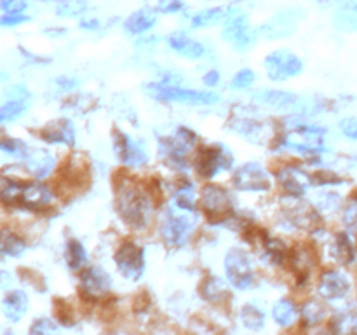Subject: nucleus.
Segmentation results:
<instances>
[{"mask_svg": "<svg viewBox=\"0 0 357 335\" xmlns=\"http://www.w3.org/2000/svg\"><path fill=\"white\" fill-rule=\"evenodd\" d=\"M117 209L129 227L145 229L152 216V201L143 188L126 180L119 185Z\"/></svg>", "mask_w": 357, "mask_h": 335, "instance_id": "nucleus-1", "label": "nucleus"}, {"mask_svg": "<svg viewBox=\"0 0 357 335\" xmlns=\"http://www.w3.org/2000/svg\"><path fill=\"white\" fill-rule=\"evenodd\" d=\"M197 225V216L194 209H185L180 206H173L166 211L160 225L164 241L171 246H181L188 241L190 234Z\"/></svg>", "mask_w": 357, "mask_h": 335, "instance_id": "nucleus-2", "label": "nucleus"}, {"mask_svg": "<svg viewBox=\"0 0 357 335\" xmlns=\"http://www.w3.org/2000/svg\"><path fill=\"white\" fill-rule=\"evenodd\" d=\"M145 89L150 96L162 101H176V103H185V105H215L220 101V94L216 93L181 89V87L173 86V84H166V82L149 84Z\"/></svg>", "mask_w": 357, "mask_h": 335, "instance_id": "nucleus-3", "label": "nucleus"}, {"mask_svg": "<svg viewBox=\"0 0 357 335\" xmlns=\"http://www.w3.org/2000/svg\"><path fill=\"white\" fill-rule=\"evenodd\" d=\"M223 38L237 51H246L257 40V34L248 23V16L239 7H230L222 30Z\"/></svg>", "mask_w": 357, "mask_h": 335, "instance_id": "nucleus-4", "label": "nucleus"}, {"mask_svg": "<svg viewBox=\"0 0 357 335\" xmlns=\"http://www.w3.org/2000/svg\"><path fill=\"white\" fill-rule=\"evenodd\" d=\"M323 133L324 129L312 124L296 126L282 136L281 145L300 154H319L324 150Z\"/></svg>", "mask_w": 357, "mask_h": 335, "instance_id": "nucleus-5", "label": "nucleus"}, {"mask_svg": "<svg viewBox=\"0 0 357 335\" xmlns=\"http://www.w3.org/2000/svg\"><path fill=\"white\" fill-rule=\"evenodd\" d=\"M305 13L300 7H286V9L275 13L267 23L261 27L260 34L268 40H278L293 35L298 28L300 21L303 20Z\"/></svg>", "mask_w": 357, "mask_h": 335, "instance_id": "nucleus-6", "label": "nucleus"}, {"mask_svg": "<svg viewBox=\"0 0 357 335\" xmlns=\"http://www.w3.org/2000/svg\"><path fill=\"white\" fill-rule=\"evenodd\" d=\"M225 272L230 285L237 290H248L255 281L253 265L250 257L239 248H234L225 257Z\"/></svg>", "mask_w": 357, "mask_h": 335, "instance_id": "nucleus-7", "label": "nucleus"}, {"mask_svg": "<svg viewBox=\"0 0 357 335\" xmlns=\"http://www.w3.org/2000/svg\"><path fill=\"white\" fill-rule=\"evenodd\" d=\"M265 70L272 80H286L302 73L303 63L293 52L279 49L265 58Z\"/></svg>", "mask_w": 357, "mask_h": 335, "instance_id": "nucleus-8", "label": "nucleus"}, {"mask_svg": "<svg viewBox=\"0 0 357 335\" xmlns=\"http://www.w3.org/2000/svg\"><path fill=\"white\" fill-rule=\"evenodd\" d=\"M232 163V154L225 145L204 147V149L199 150V156L195 159L197 171L206 178H211L220 171L229 170Z\"/></svg>", "mask_w": 357, "mask_h": 335, "instance_id": "nucleus-9", "label": "nucleus"}, {"mask_svg": "<svg viewBox=\"0 0 357 335\" xmlns=\"http://www.w3.org/2000/svg\"><path fill=\"white\" fill-rule=\"evenodd\" d=\"M195 133L187 128H178L174 136L160 140V154L169 161L173 166H187V150L194 147Z\"/></svg>", "mask_w": 357, "mask_h": 335, "instance_id": "nucleus-10", "label": "nucleus"}, {"mask_svg": "<svg viewBox=\"0 0 357 335\" xmlns=\"http://www.w3.org/2000/svg\"><path fill=\"white\" fill-rule=\"evenodd\" d=\"M255 101L260 105L274 110L282 112H305L309 110V101L296 94L288 93V91H275V89H261L253 94Z\"/></svg>", "mask_w": 357, "mask_h": 335, "instance_id": "nucleus-11", "label": "nucleus"}, {"mask_svg": "<svg viewBox=\"0 0 357 335\" xmlns=\"http://www.w3.org/2000/svg\"><path fill=\"white\" fill-rule=\"evenodd\" d=\"M115 264L124 278H128L129 281H136L142 278L145 271V255L138 244L124 243L115 253Z\"/></svg>", "mask_w": 357, "mask_h": 335, "instance_id": "nucleus-12", "label": "nucleus"}, {"mask_svg": "<svg viewBox=\"0 0 357 335\" xmlns=\"http://www.w3.org/2000/svg\"><path fill=\"white\" fill-rule=\"evenodd\" d=\"M234 185L244 192H264L271 188V178L260 164L248 163L236 170Z\"/></svg>", "mask_w": 357, "mask_h": 335, "instance_id": "nucleus-13", "label": "nucleus"}, {"mask_svg": "<svg viewBox=\"0 0 357 335\" xmlns=\"http://www.w3.org/2000/svg\"><path fill=\"white\" fill-rule=\"evenodd\" d=\"M114 145L119 159L126 166L139 168L143 164H146V161H149V154H146L145 145L142 142H138V140H132L126 133L115 131Z\"/></svg>", "mask_w": 357, "mask_h": 335, "instance_id": "nucleus-14", "label": "nucleus"}, {"mask_svg": "<svg viewBox=\"0 0 357 335\" xmlns=\"http://www.w3.org/2000/svg\"><path fill=\"white\" fill-rule=\"evenodd\" d=\"M112 288V278L101 267H89L80 276V290L89 299H100Z\"/></svg>", "mask_w": 357, "mask_h": 335, "instance_id": "nucleus-15", "label": "nucleus"}, {"mask_svg": "<svg viewBox=\"0 0 357 335\" xmlns=\"http://www.w3.org/2000/svg\"><path fill=\"white\" fill-rule=\"evenodd\" d=\"M202 208L206 209L211 218H216V216H223L230 211L232 208V201H230L229 192L223 191L222 187H216V185H206L202 188L201 195Z\"/></svg>", "mask_w": 357, "mask_h": 335, "instance_id": "nucleus-16", "label": "nucleus"}, {"mask_svg": "<svg viewBox=\"0 0 357 335\" xmlns=\"http://www.w3.org/2000/svg\"><path fill=\"white\" fill-rule=\"evenodd\" d=\"M278 180L284 187V191L288 194L295 195V198H300V195L305 194L309 185L312 184L309 174L296 166H286L282 170H279Z\"/></svg>", "mask_w": 357, "mask_h": 335, "instance_id": "nucleus-17", "label": "nucleus"}, {"mask_svg": "<svg viewBox=\"0 0 357 335\" xmlns=\"http://www.w3.org/2000/svg\"><path fill=\"white\" fill-rule=\"evenodd\" d=\"M351 290V283L342 272L328 271L321 276L319 281V293L328 300L344 299Z\"/></svg>", "mask_w": 357, "mask_h": 335, "instance_id": "nucleus-18", "label": "nucleus"}, {"mask_svg": "<svg viewBox=\"0 0 357 335\" xmlns=\"http://www.w3.org/2000/svg\"><path fill=\"white\" fill-rule=\"evenodd\" d=\"M52 194L44 184L40 181H31V184L23 185V192H21L20 206L28 209H44L45 206L51 204Z\"/></svg>", "mask_w": 357, "mask_h": 335, "instance_id": "nucleus-19", "label": "nucleus"}, {"mask_svg": "<svg viewBox=\"0 0 357 335\" xmlns=\"http://www.w3.org/2000/svg\"><path fill=\"white\" fill-rule=\"evenodd\" d=\"M23 157L26 161L28 171L37 178H45L54 168V157L45 150H26Z\"/></svg>", "mask_w": 357, "mask_h": 335, "instance_id": "nucleus-20", "label": "nucleus"}, {"mask_svg": "<svg viewBox=\"0 0 357 335\" xmlns=\"http://www.w3.org/2000/svg\"><path fill=\"white\" fill-rule=\"evenodd\" d=\"M2 311L6 318L13 323H17L28 311V297L21 290H14L6 295L2 302Z\"/></svg>", "mask_w": 357, "mask_h": 335, "instance_id": "nucleus-21", "label": "nucleus"}, {"mask_svg": "<svg viewBox=\"0 0 357 335\" xmlns=\"http://www.w3.org/2000/svg\"><path fill=\"white\" fill-rule=\"evenodd\" d=\"M42 138L49 143H66V145H72L75 142V129H73L72 122L61 119V121L51 122L42 131Z\"/></svg>", "mask_w": 357, "mask_h": 335, "instance_id": "nucleus-22", "label": "nucleus"}, {"mask_svg": "<svg viewBox=\"0 0 357 335\" xmlns=\"http://www.w3.org/2000/svg\"><path fill=\"white\" fill-rule=\"evenodd\" d=\"M167 44H169V47L173 49V51H176L178 54L185 56V58L188 59H199L206 54L204 45L197 40H192L187 35H171V37L167 38Z\"/></svg>", "mask_w": 357, "mask_h": 335, "instance_id": "nucleus-23", "label": "nucleus"}, {"mask_svg": "<svg viewBox=\"0 0 357 335\" xmlns=\"http://www.w3.org/2000/svg\"><path fill=\"white\" fill-rule=\"evenodd\" d=\"M157 23V13L153 9H139L136 13H132L131 16L126 20L124 23V30L131 35H139L149 31L153 24Z\"/></svg>", "mask_w": 357, "mask_h": 335, "instance_id": "nucleus-24", "label": "nucleus"}, {"mask_svg": "<svg viewBox=\"0 0 357 335\" xmlns=\"http://www.w3.org/2000/svg\"><path fill=\"white\" fill-rule=\"evenodd\" d=\"M333 24L342 31H357V0H344L333 16Z\"/></svg>", "mask_w": 357, "mask_h": 335, "instance_id": "nucleus-25", "label": "nucleus"}, {"mask_svg": "<svg viewBox=\"0 0 357 335\" xmlns=\"http://www.w3.org/2000/svg\"><path fill=\"white\" fill-rule=\"evenodd\" d=\"M232 129L236 133H239L241 136L244 138L251 140V142H257V140H264L265 138V124L264 122L253 121V119H237L234 122Z\"/></svg>", "mask_w": 357, "mask_h": 335, "instance_id": "nucleus-26", "label": "nucleus"}, {"mask_svg": "<svg viewBox=\"0 0 357 335\" xmlns=\"http://www.w3.org/2000/svg\"><path fill=\"white\" fill-rule=\"evenodd\" d=\"M23 185L24 184L14 180V178L0 177V201L7 206L20 204L21 192H23Z\"/></svg>", "mask_w": 357, "mask_h": 335, "instance_id": "nucleus-27", "label": "nucleus"}, {"mask_svg": "<svg viewBox=\"0 0 357 335\" xmlns=\"http://www.w3.org/2000/svg\"><path fill=\"white\" fill-rule=\"evenodd\" d=\"M26 250V244L13 230H2L0 232V253L6 257H20Z\"/></svg>", "mask_w": 357, "mask_h": 335, "instance_id": "nucleus-28", "label": "nucleus"}, {"mask_svg": "<svg viewBox=\"0 0 357 335\" xmlns=\"http://www.w3.org/2000/svg\"><path fill=\"white\" fill-rule=\"evenodd\" d=\"M272 316H274L275 323L281 325V327H291L296 321V318H298V311H296L295 304L291 300L282 299L274 306Z\"/></svg>", "mask_w": 357, "mask_h": 335, "instance_id": "nucleus-29", "label": "nucleus"}, {"mask_svg": "<svg viewBox=\"0 0 357 335\" xmlns=\"http://www.w3.org/2000/svg\"><path fill=\"white\" fill-rule=\"evenodd\" d=\"M227 13H229V9H225V7H211V9L199 10V13L194 14V17H192V27H211V24H216L222 20H225Z\"/></svg>", "mask_w": 357, "mask_h": 335, "instance_id": "nucleus-30", "label": "nucleus"}, {"mask_svg": "<svg viewBox=\"0 0 357 335\" xmlns=\"http://www.w3.org/2000/svg\"><path fill=\"white\" fill-rule=\"evenodd\" d=\"M201 292H202V297H204L206 300H209V302H220V300H223L227 295H229V290H227L225 283L218 278L206 279Z\"/></svg>", "mask_w": 357, "mask_h": 335, "instance_id": "nucleus-31", "label": "nucleus"}, {"mask_svg": "<svg viewBox=\"0 0 357 335\" xmlns=\"http://www.w3.org/2000/svg\"><path fill=\"white\" fill-rule=\"evenodd\" d=\"M333 255L338 262H342V264H351V262L354 260V246H352L347 234H338V236L335 237Z\"/></svg>", "mask_w": 357, "mask_h": 335, "instance_id": "nucleus-32", "label": "nucleus"}, {"mask_svg": "<svg viewBox=\"0 0 357 335\" xmlns=\"http://www.w3.org/2000/svg\"><path fill=\"white\" fill-rule=\"evenodd\" d=\"M241 321L244 323V327L251 328V330H260L265 325V314L264 311L258 309L253 304H248L241 311Z\"/></svg>", "mask_w": 357, "mask_h": 335, "instance_id": "nucleus-33", "label": "nucleus"}, {"mask_svg": "<svg viewBox=\"0 0 357 335\" xmlns=\"http://www.w3.org/2000/svg\"><path fill=\"white\" fill-rule=\"evenodd\" d=\"M302 316H303V325L307 327H312V325L321 323L326 316V307L323 304H319L317 300H310L303 306L302 309Z\"/></svg>", "mask_w": 357, "mask_h": 335, "instance_id": "nucleus-34", "label": "nucleus"}, {"mask_svg": "<svg viewBox=\"0 0 357 335\" xmlns=\"http://www.w3.org/2000/svg\"><path fill=\"white\" fill-rule=\"evenodd\" d=\"M66 258H68V264L72 269L84 267L87 262V253H86V248H84V244L79 243V241H75V239L70 241Z\"/></svg>", "mask_w": 357, "mask_h": 335, "instance_id": "nucleus-35", "label": "nucleus"}, {"mask_svg": "<svg viewBox=\"0 0 357 335\" xmlns=\"http://www.w3.org/2000/svg\"><path fill=\"white\" fill-rule=\"evenodd\" d=\"M24 110H26V101L9 100L7 103L0 105V124H2V122L13 121V119L20 117Z\"/></svg>", "mask_w": 357, "mask_h": 335, "instance_id": "nucleus-36", "label": "nucleus"}, {"mask_svg": "<svg viewBox=\"0 0 357 335\" xmlns=\"http://www.w3.org/2000/svg\"><path fill=\"white\" fill-rule=\"evenodd\" d=\"M0 150L6 154H10V156H24L28 150V147L24 145L21 140L10 138V136L0 133Z\"/></svg>", "mask_w": 357, "mask_h": 335, "instance_id": "nucleus-37", "label": "nucleus"}, {"mask_svg": "<svg viewBox=\"0 0 357 335\" xmlns=\"http://www.w3.org/2000/svg\"><path fill=\"white\" fill-rule=\"evenodd\" d=\"M87 9V0H63L56 10L59 16H79Z\"/></svg>", "mask_w": 357, "mask_h": 335, "instance_id": "nucleus-38", "label": "nucleus"}, {"mask_svg": "<svg viewBox=\"0 0 357 335\" xmlns=\"http://www.w3.org/2000/svg\"><path fill=\"white\" fill-rule=\"evenodd\" d=\"M265 253H267V257L271 258L274 264H281L282 258H284L286 255V246L278 239L267 241V244H265Z\"/></svg>", "mask_w": 357, "mask_h": 335, "instance_id": "nucleus-39", "label": "nucleus"}, {"mask_svg": "<svg viewBox=\"0 0 357 335\" xmlns=\"http://www.w3.org/2000/svg\"><path fill=\"white\" fill-rule=\"evenodd\" d=\"M253 80H255L253 70L243 68L241 72H237L236 77L232 79V87H236V89H246V87H250L251 84H253Z\"/></svg>", "mask_w": 357, "mask_h": 335, "instance_id": "nucleus-40", "label": "nucleus"}, {"mask_svg": "<svg viewBox=\"0 0 357 335\" xmlns=\"http://www.w3.org/2000/svg\"><path fill=\"white\" fill-rule=\"evenodd\" d=\"M30 17L23 13H6L2 17H0V27H17L21 23H26Z\"/></svg>", "mask_w": 357, "mask_h": 335, "instance_id": "nucleus-41", "label": "nucleus"}, {"mask_svg": "<svg viewBox=\"0 0 357 335\" xmlns=\"http://www.w3.org/2000/svg\"><path fill=\"white\" fill-rule=\"evenodd\" d=\"M157 9H159L160 13H166V14L180 13V10L183 9V0H159Z\"/></svg>", "mask_w": 357, "mask_h": 335, "instance_id": "nucleus-42", "label": "nucleus"}, {"mask_svg": "<svg viewBox=\"0 0 357 335\" xmlns=\"http://www.w3.org/2000/svg\"><path fill=\"white\" fill-rule=\"evenodd\" d=\"M6 96L14 101H26L28 98H30V93H28V89L24 86L16 84V86H10L9 89L6 91Z\"/></svg>", "mask_w": 357, "mask_h": 335, "instance_id": "nucleus-43", "label": "nucleus"}, {"mask_svg": "<svg viewBox=\"0 0 357 335\" xmlns=\"http://www.w3.org/2000/svg\"><path fill=\"white\" fill-rule=\"evenodd\" d=\"M340 129L347 138L357 140V117H347L340 122Z\"/></svg>", "mask_w": 357, "mask_h": 335, "instance_id": "nucleus-44", "label": "nucleus"}, {"mask_svg": "<svg viewBox=\"0 0 357 335\" xmlns=\"http://www.w3.org/2000/svg\"><path fill=\"white\" fill-rule=\"evenodd\" d=\"M0 9L6 13H23L26 9L24 0H0Z\"/></svg>", "mask_w": 357, "mask_h": 335, "instance_id": "nucleus-45", "label": "nucleus"}, {"mask_svg": "<svg viewBox=\"0 0 357 335\" xmlns=\"http://www.w3.org/2000/svg\"><path fill=\"white\" fill-rule=\"evenodd\" d=\"M31 334H47V332H56V325L51 320H37L31 327Z\"/></svg>", "mask_w": 357, "mask_h": 335, "instance_id": "nucleus-46", "label": "nucleus"}, {"mask_svg": "<svg viewBox=\"0 0 357 335\" xmlns=\"http://www.w3.org/2000/svg\"><path fill=\"white\" fill-rule=\"evenodd\" d=\"M344 220L347 225H354L357 222V202L356 201H351V204L347 206V209H345V215H344Z\"/></svg>", "mask_w": 357, "mask_h": 335, "instance_id": "nucleus-47", "label": "nucleus"}, {"mask_svg": "<svg viewBox=\"0 0 357 335\" xmlns=\"http://www.w3.org/2000/svg\"><path fill=\"white\" fill-rule=\"evenodd\" d=\"M218 82H220V72H218V70H209V72L204 75L206 86L213 87V86H216Z\"/></svg>", "mask_w": 357, "mask_h": 335, "instance_id": "nucleus-48", "label": "nucleus"}, {"mask_svg": "<svg viewBox=\"0 0 357 335\" xmlns=\"http://www.w3.org/2000/svg\"><path fill=\"white\" fill-rule=\"evenodd\" d=\"M58 84L61 89H73V87L77 86V80L75 79H66V77H63V79H58Z\"/></svg>", "mask_w": 357, "mask_h": 335, "instance_id": "nucleus-49", "label": "nucleus"}, {"mask_svg": "<svg viewBox=\"0 0 357 335\" xmlns=\"http://www.w3.org/2000/svg\"><path fill=\"white\" fill-rule=\"evenodd\" d=\"M80 27L84 28V30H96L98 27H100V21L98 20H84V21H80Z\"/></svg>", "mask_w": 357, "mask_h": 335, "instance_id": "nucleus-50", "label": "nucleus"}, {"mask_svg": "<svg viewBox=\"0 0 357 335\" xmlns=\"http://www.w3.org/2000/svg\"><path fill=\"white\" fill-rule=\"evenodd\" d=\"M312 2L319 3V6H323V7H326V6H331V3L338 2V0H312Z\"/></svg>", "mask_w": 357, "mask_h": 335, "instance_id": "nucleus-51", "label": "nucleus"}, {"mask_svg": "<svg viewBox=\"0 0 357 335\" xmlns=\"http://www.w3.org/2000/svg\"><path fill=\"white\" fill-rule=\"evenodd\" d=\"M2 80H7V75L3 72H0V82H2Z\"/></svg>", "mask_w": 357, "mask_h": 335, "instance_id": "nucleus-52", "label": "nucleus"}]
</instances>
